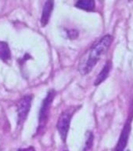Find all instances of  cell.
Masks as SVG:
<instances>
[{
	"label": "cell",
	"mask_w": 133,
	"mask_h": 151,
	"mask_svg": "<svg viewBox=\"0 0 133 151\" xmlns=\"http://www.w3.org/2000/svg\"><path fill=\"white\" fill-rule=\"evenodd\" d=\"M11 58V53L7 42L0 41V59L7 61Z\"/></svg>",
	"instance_id": "9"
},
{
	"label": "cell",
	"mask_w": 133,
	"mask_h": 151,
	"mask_svg": "<svg viewBox=\"0 0 133 151\" xmlns=\"http://www.w3.org/2000/svg\"><path fill=\"white\" fill-rule=\"evenodd\" d=\"M54 6V0H46L45 2L43 9H42V17H41V24L43 27L48 24L51 16L52 11L53 9Z\"/></svg>",
	"instance_id": "6"
},
{
	"label": "cell",
	"mask_w": 133,
	"mask_h": 151,
	"mask_svg": "<svg viewBox=\"0 0 133 151\" xmlns=\"http://www.w3.org/2000/svg\"><path fill=\"white\" fill-rule=\"evenodd\" d=\"M17 151H35V148L32 146L28 147V148H23V149H19Z\"/></svg>",
	"instance_id": "12"
},
{
	"label": "cell",
	"mask_w": 133,
	"mask_h": 151,
	"mask_svg": "<svg viewBox=\"0 0 133 151\" xmlns=\"http://www.w3.org/2000/svg\"><path fill=\"white\" fill-rule=\"evenodd\" d=\"M32 96L27 94L19 100L17 103V124H22L25 121L31 109Z\"/></svg>",
	"instance_id": "4"
},
{
	"label": "cell",
	"mask_w": 133,
	"mask_h": 151,
	"mask_svg": "<svg viewBox=\"0 0 133 151\" xmlns=\"http://www.w3.org/2000/svg\"><path fill=\"white\" fill-rule=\"evenodd\" d=\"M112 41L113 36L110 35H104L82 56L78 64V71L82 75H86L93 69L102 55L107 51Z\"/></svg>",
	"instance_id": "1"
},
{
	"label": "cell",
	"mask_w": 133,
	"mask_h": 151,
	"mask_svg": "<svg viewBox=\"0 0 133 151\" xmlns=\"http://www.w3.org/2000/svg\"><path fill=\"white\" fill-rule=\"evenodd\" d=\"M75 111H76L75 107H70L61 113L57 121L56 128L58 130L59 134L60 135L61 139L63 142H66V140H67V137H68L69 128H70V121H71L73 115L75 114Z\"/></svg>",
	"instance_id": "2"
},
{
	"label": "cell",
	"mask_w": 133,
	"mask_h": 151,
	"mask_svg": "<svg viewBox=\"0 0 133 151\" xmlns=\"http://www.w3.org/2000/svg\"><path fill=\"white\" fill-rule=\"evenodd\" d=\"M130 132H131V123H130V120H129L127 121L124 128L122 130L119 140L117 142L114 151H124V149L126 147L128 141H129Z\"/></svg>",
	"instance_id": "5"
},
{
	"label": "cell",
	"mask_w": 133,
	"mask_h": 151,
	"mask_svg": "<svg viewBox=\"0 0 133 151\" xmlns=\"http://www.w3.org/2000/svg\"><path fill=\"white\" fill-rule=\"evenodd\" d=\"M127 151H130V150H127Z\"/></svg>",
	"instance_id": "13"
},
{
	"label": "cell",
	"mask_w": 133,
	"mask_h": 151,
	"mask_svg": "<svg viewBox=\"0 0 133 151\" xmlns=\"http://www.w3.org/2000/svg\"><path fill=\"white\" fill-rule=\"evenodd\" d=\"M111 68H112V63H111V61H107L105 65L103 66L102 70L100 72V73L97 76V77L96 78V80L94 81V85L95 86H98L100 83H102L108 77V76L110 74V70H111Z\"/></svg>",
	"instance_id": "7"
},
{
	"label": "cell",
	"mask_w": 133,
	"mask_h": 151,
	"mask_svg": "<svg viewBox=\"0 0 133 151\" xmlns=\"http://www.w3.org/2000/svg\"><path fill=\"white\" fill-rule=\"evenodd\" d=\"M55 96H56V91L54 90H50L42 101V106L40 108L39 116H38V125H39L38 131L42 129L46 124L49 116V111Z\"/></svg>",
	"instance_id": "3"
},
{
	"label": "cell",
	"mask_w": 133,
	"mask_h": 151,
	"mask_svg": "<svg viewBox=\"0 0 133 151\" xmlns=\"http://www.w3.org/2000/svg\"><path fill=\"white\" fill-rule=\"evenodd\" d=\"M95 0H78L75 6L85 11H92L95 9Z\"/></svg>",
	"instance_id": "8"
},
{
	"label": "cell",
	"mask_w": 133,
	"mask_h": 151,
	"mask_svg": "<svg viewBox=\"0 0 133 151\" xmlns=\"http://www.w3.org/2000/svg\"><path fill=\"white\" fill-rule=\"evenodd\" d=\"M94 135L92 132H87L85 134V142L82 151H91L93 146Z\"/></svg>",
	"instance_id": "10"
},
{
	"label": "cell",
	"mask_w": 133,
	"mask_h": 151,
	"mask_svg": "<svg viewBox=\"0 0 133 151\" xmlns=\"http://www.w3.org/2000/svg\"><path fill=\"white\" fill-rule=\"evenodd\" d=\"M64 151H68V150H64Z\"/></svg>",
	"instance_id": "14"
},
{
	"label": "cell",
	"mask_w": 133,
	"mask_h": 151,
	"mask_svg": "<svg viewBox=\"0 0 133 151\" xmlns=\"http://www.w3.org/2000/svg\"><path fill=\"white\" fill-rule=\"evenodd\" d=\"M68 37L70 38V39H75L76 37H78V32L77 31H68Z\"/></svg>",
	"instance_id": "11"
}]
</instances>
